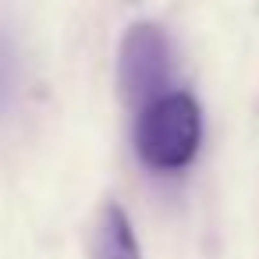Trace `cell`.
Returning a JSON list of instances; mask_svg holds the SVG:
<instances>
[{
    "label": "cell",
    "mask_w": 259,
    "mask_h": 259,
    "mask_svg": "<svg viewBox=\"0 0 259 259\" xmlns=\"http://www.w3.org/2000/svg\"><path fill=\"white\" fill-rule=\"evenodd\" d=\"M135 156L153 174H181L202 146V107L188 89H174L135 110Z\"/></svg>",
    "instance_id": "cell-1"
},
{
    "label": "cell",
    "mask_w": 259,
    "mask_h": 259,
    "mask_svg": "<svg viewBox=\"0 0 259 259\" xmlns=\"http://www.w3.org/2000/svg\"><path fill=\"white\" fill-rule=\"evenodd\" d=\"M117 82H121V96L135 110L178 89V57L163 25L156 22L128 25L117 50Z\"/></svg>",
    "instance_id": "cell-2"
},
{
    "label": "cell",
    "mask_w": 259,
    "mask_h": 259,
    "mask_svg": "<svg viewBox=\"0 0 259 259\" xmlns=\"http://www.w3.org/2000/svg\"><path fill=\"white\" fill-rule=\"evenodd\" d=\"M89 259H142L132 217L121 202H103L89 234Z\"/></svg>",
    "instance_id": "cell-3"
},
{
    "label": "cell",
    "mask_w": 259,
    "mask_h": 259,
    "mask_svg": "<svg viewBox=\"0 0 259 259\" xmlns=\"http://www.w3.org/2000/svg\"><path fill=\"white\" fill-rule=\"evenodd\" d=\"M22 96V61H18V47L15 39L0 29V121H4Z\"/></svg>",
    "instance_id": "cell-4"
}]
</instances>
